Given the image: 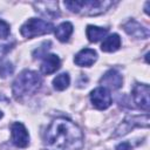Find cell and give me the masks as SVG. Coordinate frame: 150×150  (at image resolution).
<instances>
[{
	"label": "cell",
	"instance_id": "1",
	"mask_svg": "<svg viewBox=\"0 0 150 150\" xmlns=\"http://www.w3.org/2000/svg\"><path fill=\"white\" fill-rule=\"evenodd\" d=\"M46 150H80L83 146V134L71 121L54 120L45 134Z\"/></svg>",
	"mask_w": 150,
	"mask_h": 150
},
{
	"label": "cell",
	"instance_id": "2",
	"mask_svg": "<svg viewBox=\"0 0 150 150\" xmlns=\"http://www.w3.org/2000/svg\"><path fill=\"white\" fill-rule=\"evenodd\" d=\"M42 84V80L36 71L23 70L13 82V95L16 100L35 94Z\"/></svg>",
	"mask_w": 150,
	"mask_h": 150
},
{
	"label": "cell",
	"instance_id": "3",
	"mask_svg": "<svg viewBox=\"0 0 150 150\" xmlns=\"http://www.w3.org/2000/svg\"><path fill=\"white\" fill-rule=\"evenodd\" d=\"M112 5L107 0H82V1H64V6L73 13L82 15H98L105 12Z\"/></svg>",
	"mask_w": 150,
	"mask_h": 150
},
{
	"label": "cell",
	"instance_id": "4",
	"mask_svg": "<svg viewBox=\"0 0 150 150\" xmlns=\"http://www.w3.org/2000/svg\"><path fill=\"white\" fill-rule=\"evenodd\" d=\"M53 29H54V26L50 22H47L46 20L38 19V18H30L21 26L20 33L22 36L27 39H32L35 36L52 33Z\"/></svg>",
	"mask_w": 150,
	"mask_h": 150
},
{
	"label": "cell",
	"instance_id": "5",
	"mask_svg": "<svg viewBox=\"0 0 150 150\" xmlns=\"http://www.w3.org/2000/svg\"><path fill=\"white\" fill-rule=\"evenodd\" d=\"M135 127H144L148 128L149 127V115L148 112L143 116H131V117H127L120 125L118 128L115 130L114 137H118V136H123L125 134H128L131 129H134Z\"/></svg>",
	"mask_w": 150,
	"mask_h": 150
},
{
	"label": "cell",
	"instance_id": "6",
	"mask_svg": "<svg viewBox=\"0 0 150 150\" xmlns=\"http://www.w3.org/2000/svg\"><path fill=\"white\" fill-rule=\"evenodd\" d=\"M90 101L95 108L103 110V109H107L108 107H110L111 95L107 88L98 87V88H95L90 93Z\"/></svg>",
	"mask_w": 150,
	"mask_h": 150
},
{
	"label": "cell",
	"instance_id": "7",
	"mask_svg": "<svg viewBox=\"0 0 150 150\" xmlns=\"http://www.w3.org/2000/svg\"><path fill=\"white\" fill-rule=\"evenodd\" d=\"M149 93H150V88L148 84L144 83H137L132 88V97L135 103L137 104V107H139L145 111L149 110V104H150Z\"/></svg>",
	"mask_w": 150,
	"mask_h": 150
},
{
	"label": "cell",
	"instance_id": "8",
	"mask_svg": "<svg viewBox=\"0 0 150 150\" xmlns=\"http://www.w3.org/2000/svg\"><path fill=\"white\" fill-rule=\"evenodd\" d=\"M11 134H12V142L14 145L19 148H26L29 143V135L26 127L20 123L15 122L11 125Z\"/></svg>",
	"mask_w": 150,
	"mask_h": 150
},
{
	"label": "cell",
	"instance_id": "9",
	"mask_svg": "<svg viewBox=\"0 0 150 150\" xmlns=\"http://www.w3.org/2000/svg\"><path fill=\"white\" fill-rule=\"evenodd\" d=\"M122 75L116 70V69H109L100 80V83L104 88H109L112 90H116L122 87Z\"/></svg>",
	"mask_w": 150,
	"mask_h": 150
},
{
	"label": "cell",
	"instance_id": "10",
	"mask_svg": "<svg viewBox=\"0 0 150 150\" xmlns=\"http://www.w3.org/2000/svg\"><path fill=\"white\" fill-rule=\"evenodd\" d=\"M96 60H97V53L94 49L83 48L75 55L74 62L81 67H89V66L94 64V62Z\"/></svg>",
	"mask_w": 150,
	"mask_h": 150
},
{
	"label": "cell",
	"instance_id": "11",
	"mask_svg": "<svg viewBox=\"0 0 150 150\" xmlns=\"http://www.w3.org/2000/svg\"><path fill=\"white\" fill-rule=\"evenodd\" d=\"M124 30L130 35L134 36L136 39H146L149 38V29L143 27L141 23H138L135 20H129L127 23H124L123 26Z\"/></svg>",
	"mask_w": 150,
	"mask_h": 150
},
{
	"label": "cell",
	"instance_id": "12",
	"mask_svg": "<svg viewBox=\"0 0 150 150\" xmlns=\"http://www.w3.org/2000/svg\"><path fill=\"white\" fill-rule=\"evenodd\" d=\"M35 11L41 13L46 18H56L59 16V8L57 2L55 1H45V2H35Z\"/></svg>",
	"mask_w": 150,
	"mask_h": 150
},
{
	"label": "cell",
	"instance_id": "13",
	"mask_svg": "<svg viewBox=\"0 0 150 150\" xmlns=\"http://www.w3.org/2000/svg\"><path fill=\"white\" fill-rule=\"evenodd\" d=\"M60 64H61V61H60L57 55L48 54V55L45 56L40 68H41V71L43 74L49 75V74H53L54 71H56L60 68Z\"/></svg>",
	"mask_w": 150,
	"mask_h": 150
},
{
	"label": "cell",
	"instance_id": "14",
	"mask_svg": "<svg viewBox=\"0 0 150 150\" xmlns=\"http://www.w3.org/2000/svg\"><path fill=\"white\" fill-rule=\"evenodd\" d=\"M120 47H121V38L118 34H111L107 36L101 45V49L107 53L116 52Z\"/></svg>",
	"mask_w": 150,
	"mask_h": 150
},
{
	"label": "cell",
	"instance_id": "15",
	"mask_svg": "<svg viewBox=\"0 0 150 150\" xmlns=\"http://www.w3.org/2000/svg\"><path fill=\"white\" fill-rule=\"evenodd\" d=\"M86 34L89 41L91 42H97L100 40H102L103 38H105V35L108 34V28H102V27H97V26H88L86 29Z\"/></svg>",
	"mask_w": 150,
	"mask_h": 150
},
{
	"label": "cell",
	"instance_id": "16",
	"mask_svg": "<svg viewBox=\"0 0 150 150\" xmlns=\"http://www.w3.org/2000/svg\"><path fill=\"white\" fill-rule=\"evenodd\" d=\"M71 33H73V25L70 22H68V21L60 23L55 28V36L62 42L68 41L70 35H71Z\"/></svg>",
	"mask_w": 150,
	"mask_h": 150
},
{
	"label": "cell",
	"instance_id": "17",
	"mask_svg": "<svg viewBox=\"0 0 150 150\" xmlns=\"http://www.w3.org/2000/svg\"><path fill=\"white\" fill-rule=\"evenodd\" d=\"M69 82H70V79H69V75L63 73V74H60L57 75L54 80H53V86L56 90H64L68 86H69Z\"/></svg>",
	"mask_w": 150,
	"mask_h": 150
},
{
	"label": "cell",
	"instance_id": "18",
	"mask_svg": "<svg viewBox=\"0 0 150 150\" xmlns=\"http://www.w3.org/2000/svg\"><path fill=\"white\" fill-rule=\"evenodd\" d=\"M14 70L13 64L6 60V59H0V76L1 77H7L9 76Z\"/></svg>",
	"mask_w": 150,
	"mask_h": 150
},
{
	"label": "cell",
	"instance_id": "19",
	"mask_svg": "<svg viewBox=\"0 0 150 150\" xmlns=\"http://www.w3.org/2000/svg\"><path fill=\"white\" fill-rule=\"evenodd\" d=\"M9 35V25L4 21L0 20V39H6Z\"/></svg>",
	"mask_w": 150,
	"mask_h": 150
},
{
	"label": "cell",
	"instance_id": "20",
	"mask_svg": "<svg viewBox=\"0 0 150 150\" xmlns=\"http://www.w3.org/2000/svg\"><path fill=\"white\" fill-rule=\"evenodd\" d=\"M115 150H132V148H131L130 143H128V142H123V143H120V144L116 146Z\"/></svg>",
	"mask_w": 150,
	"mask_h": 150
},
{
	"label": "cell",
	"instance_id": "21",
	"mask_svg": "<svg viewBox=\"0 0 150 150\" xmlns=\"http://www.w3.org/2000/svg\"><path fill=\"white\" fill-rule=\"evenodd\" d=\"M1 117H2V112L0 111V118H1Z\"/></svg>",
	"mask_w": 150,
	"mask_h": 150
}]
</instances>
